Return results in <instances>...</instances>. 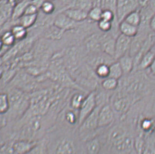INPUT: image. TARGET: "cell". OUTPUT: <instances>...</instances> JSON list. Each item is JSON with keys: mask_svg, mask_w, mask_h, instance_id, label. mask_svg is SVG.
<instances>
[{"mask_svg": "<svg viewBox=\"0 0 155 154\" xmlns=\"http://www.w3.org/2000/svg\"><path fill=\"white\" fill-rule=\"evenodd\" d=\"M45 137L48 154H84V143L78 134L77 129L54 125Z\"/></svg>", "mask_w": 155, "mask_h": 154, "instance_id": "cell-1", "label": "cell"}, {"mask_svg": "<svg viewBox=\"0 0 155 154\" xmlns=\"http://www.w3.org/2000/svg\"><path fill=\"white\" fill-rule=\"evenodd\" d=\"M6 93L10 102L8 112L6 114L7 124H14L22 118L28 110L30 96L19 88H11Z\"/></svg>", "mask_w": 155, "mask_h": 154, "instance_id": "cell-2", "label": "cell"}, {"mask_svg": "<svg viewBox=\"0 0 155 154\" xmlns=\"http://www.w3.org/2000/svg\"><path fill=\"white\" fill-rule=\"evenodd\" d=\"M137 102L130 94L121 91L111 95L109 104L115 114L116 119L121 120L125 118Z\"/></svg>", "mask_w": 155, "mask_h": 154, "instance_id": "cell-3", "label": "cell"}, {"mask_svg": "<svg viewBox=\"0 0 155 154\" xmlns=\"http://www.w3.org/2000/svg\"><path fill=\"white\" fill-rule=\"evenodd\" d=\"M143 0H117L116 19L119 23L124 21L128 14L140 8Z\"/></svg>", "mask_w": 155, "mask_h": 154, "instance_id": "cell-4", "label": "cell"}, {"mask_svg": "<svg viewBox=\"0 0 155 154\" xmlns=\"http://www.w3.org/2000/svg\"><path fill=\"white\" fill-rule=\"evenodd\" d=\"M115 114L109 104L100 108L98 113V129L104 131L111 127L117 120Z\"/></svg>", "mask_w": 155, "mask_h": 154, "instance_id": "cell-5", "label": "cell"}, {"mask_svg": "<svg viewBox=\"0 0 155 154\" xmlns=\"http://www.w3.org/2000/svg\"><path fill=\"white\" fill-rule=\"evenodd\" d=\"M97 107L95 91L87 94L79 112V125L94 111Z\"/></svg>", "mask_w": 155, "mask_h": 154, "instance_id": "cell-6", "label": "cell"}, {"mask_svg": "<svg viewBox=\"0 0 155 154\" xmlns=\"http://www.w3.org/2000/svg\"><path fill=\"white\" fill-rule=\"evenodd\" d=\"M132 38L120 34L115 39L114 59L117 61L129 53Z\"/></svg>", "mask_w": 155, "mask_h": 154, "instance_id": "cell-7", "label": "cell"}, {"mask_svg": "<svg viewBox=\"0 0 155 154\" xmlns=\"http://www.w3.org/2000/svg\"><path fill=\"white\" fill-rule=\"evenodd\" d=\"M77 22H75L62 11L56 13L53 25L64 32L74 30L77 27Z\"/></svg>", "mask_w": 155, "mask_h": 154, "instance_id": "cell-8", "label": "cell"}, {"mask_svg": "<svg viewBox=\"0 0 155 154\" xmlns=\"http://www.w3.org/2000/svg\"><path fill=\"white\" fill-rule=\"evenodd\" d=\"M38 141L17 140L11 141L13 154H27L33 148Z\"/></svg>", "mask_w": 155, "mask_h": 154, "instance_id": "cell-9", "label": "cell"}, {"mask_svg": "<svg viewBox=\"0 0 155 154\" xmlns=\"http://www.w3.org/2000/svg\"><path fill=\"white\" fill-rule=\"evenodd\" d=\"M62 12L66 14L73 21L77 23H81L87 19V11L79 9L67 8L64 9Z\"/></svg>", "mask_w": 155, "mask_h": 154, "instance_id": "cell-10", "label": "cell"}, {"mask_svg": "<svg viewBox=\"0 0 155 154\" xmlns=\"http://www.w3.org/2000/svg\"><path fill=\"white\" fill-rule=\"evenodd\" d=\"M84 143V154H100L102 146V140L99 136Z\"/></svg>", "mask_w": 155, "mask_h": 154, "instance_id": "cell-11", "label": "cell"}, {"mask_svg": "<svg viewBox=\"0 0 155 154\" xmlns=\"http://www.w3.org/2000/svg\"><path fill=\"white\" fill-rule=\"evenodd\" d=\"M117 61L119 62L120 64L124 75L130 74L134 69V59L129 55V53L123 56Z\"/></svg>", "mask_w": 155, "mask_h": 154, "instance_id": "cell-12", "label": "cell"}, {"mask_svg": "<svg viewBox=\"0 0 155 154\" xmlns=\"http://www.w3.org/2000/svg\"><path fill=\"white\" fill-rule=\"evenodd\" d=\"M119 30L120 34L132 38L137 35L139 31L138 27L130 25L124 20L120 22Z\"/></svg>", "mask_w": 155, "mask_h": 154, "instance_id": "cell-13", "label": "cell"}, {"mask_svg": "<svg viewBox=\"0 0 155 154\" xmlns=\"http://www.w3.org/2000/svg\"><path fill=\"white\" fill-rule=\"evenodd\" d=\"M87 95L82 93H75L69 98L67 105L75 110L79 111Z\"/></svg>", "mask_w": 155, "mask_h": 154, "instance_id": "cell-14", "label": "cell"}, {"mask_svg": "<svg viewBox=\"0 0 155 154\" xmlns=\"http://www.w3.org/2000/svg\"><path fill=\"white\" fill-rule=\"evenodd\" d=\"M10 30L13 34L17 41H23L28 38V29L20 24H16L13 25Z\"/></svg>", "mask_w": 155, "mask_h": 154, "instance_id": "cell-15", "label": "cell"}, {"mask_svg": "<svg viewBox=\"0 0 155 154\" xmlns=\"http://www.w3.org/2000/svg\"><path fill=\"white\" fill-rule=\"evenodd\" d=\"M92 7L93 3L92 0H73L69 5L64 9L67 8L79 9L88 12Z\"/></svg>", "mask_w": 155, "mask_h": 154, "instance_id": "cell-16", "label": "cell"}, {"mask_svg": "<svg viewBox=\"0 0 155 154\" xmlns=\"http://www.w3.org/2000/svg\"><path fill=\"white\" fill-rule=\"evenodd\" d=\"M38 14H24L17 20V23L27 28L28 30L30 29L36 24L38 18Z\"/></svg>", "mask_w": 155, "mask_h": 154, "instance_id": "cell-17", "label": "cell"}, {"mask_svg": "<svg viewBox=\"0 0 155 154\" xmlns=\"http://www.w3.org/2000/svg\"><path fill=\"white\" fill-rule=\"evenodd\" d=\"M30 2L26 1H19L13 8L12 20L17 21L25 14V10L28 5Z\"/></svg>", "mask_w": 155, "mask_h": 154, "instance_id": "cell-18", "label": "cell"}, {"mask_svg": "<svg viewBox=\"0 0 155 154\" xmlns=\"http://www.w3.org/2000/svg\"><path fill=\"white\" fill-rule=\"evenodd\" d=\"M155 58V53L150 50L142 57L137 68L140 70L149 69Z\"/></svg>", "mask_w": 155, "mask_h": 154, "instance_id": "cell-19", "label": "cell"}, {"mask_svg": "<svg viewBox=\"0 0 155 154\" xmlns=\"http://www.w3.org/2000/svg\"><path fill=\"white\" fill-rule=\"evenodd\" d=\"M27 154H48L47 140L45 136L39 140L33 148Z\"/></svg>", "mask_w": 155, "mask_h": 154, "instance_id": "cell-20", "label": "cell"}, {"mask_svg": "<svg viewBox=\"0 0 155 154\" xmlns=\"http://www.w3.org/2000/svg\"><path fill=\"white\" fill-rule=\"evenodd\" d=\"M124 72L119 62L115 61L109 65V77L119 80L124 76Z\"/></svg>", "mask_w": 155, "mask_h": 154, "instance_id": "cell-21", "label": "cell"}, {"mask_svg": "<svg viewBox=\"0 0 155 154\" xmlns=\"http://www.w3.org/2000/svg\"><path fill=\"white\" fill-rule=\"evenodd\" d=\"M119 85V80L110 77L103 79L101 83V87L103 89L107 91H115L118 88Z\"/></svg>", "mask_w": 155, "mask_h": 154, "instance_id": "cell-22", "label": "cell"}, {"mask_svg": "<svg viewBox=\"0 0 155 154\" xmlns=\"http://www.w3.org/2000/svg\"><path fill=\"white\" fill-rule=\"evenodd\" d=\"M103 9L101 7L94 6L88 11L87 19L92 22H98L102 19Z\"/></svg>", "mask_w": 155, "mask_h": 154, "instance_id": "cell-23", "label": "cell"}, {"mask_svg": "<svg viewBox=\"0 0 155 154\" xmlns=\"http://www.w3.org/2000/svg\"><path fill=\"white\" fill-rule=\"evenodd\" d=\"M40 11L47 15H52L56 14L57 12V7L55 2L45 1L41 8Z\"/></svg>", "mask_w": 155, "mask_h": 154, "instance_id": "cell-24", "label": "cell"}, {"mask_svg": "<svg viewBox=\"0 0 155 154\" xmlns=\"http://www.w3.org/2000/svg\"><path fill=\"white\" fill-rule=\"evenodd\" d=\"M10 107L8 95L6 92H0V114H6Z\"/></svg>", "mask_w": 155, "mask_h": 154, "instance_id": "cell-25", "label": "cell"}, {"mask_svg": "<svg viewBox=\"0 0 155 154\" xmlns=\"http://www.w3.org/2000/svg\"><path fill=\"white\" fill-rule=\"evenodd\" d=\"M139 9L128 14L127 16L125 18L124 21L128 22L130 25L139 27L141 22V16Z\"/></svg>", "mask_w": 155, "mask_h": 154, "instance_id": "cell-26", "label": "cell"}, {"mask_svg": "<svg viewBox=\"0 0 155 154\" xmlns=\"http://www.w3.org/2000/svg\"><path fill=\"white\" fill-rule=\"evenodd\" d=\"M0 36L2 39L3 45L5 47L11 48L13 47L17 42L13 34L10 30L4 32L0 34Z\"/></svg>", "mask_w": 155, "mask_h": 154, "instance_id": "cell-27", "label": "cell"}, {"mask_svg": "<svg viewBox=\"0 0 155 154\" xmlns=\"http://www.w3.org/2000/svg\"><path fill=\"white\" fill-rule=\"evenodd\" d=\"M95 74L97 77L104 79L109 77V65L107 64H101L95 68Z\"/></svg>", "mask_w": 155, "mask_h": 154, "instance_id": "cell-28", "label": "cell"}, {"mask_svg": "<svg viewBox=\"0 0 155 154\" xmlns=\"http://www.w3.org/2000/svg\"><path fill=\"white\" fill-rule=\"evenodd\" d=\"M140 114L144 116L155 118V97L147 103L146 106L144 108V110Z\"/></svg>", "mask_w": 155, "mask_h": 154, "instance_id": "cell-29", "label": "cell"}, {"mask_svg": "<svg viewBox=\"0 0 155 154\" xmlns=\"http://www.w3.org/2000/svg\"><path fill=\"white\" fill-rule=\"evenodd\" d=\"M97 28L103 33L110 32L113 28V22L101 19L97 23Z\"/></svg>", "mask_w": 155, "mask_h": 154, "instance_id": "cell-30", "label": "cell"}, {"mask_svg": "<svg viewBox=\"0 0 155 154\" xmlns=\"http://www.w3.org/2000/svg\"><path fill=\"white\" fill-rule=\"evenodd\" d=\"M102 19L110 22H118L116 19V14L110 9H103Z\"/></svg>", "mask_w": 155, "mask_h": 154, "instance_id": "cell-31", "label": "cell"}, {"mask_svg": "<svg viewBox=\"0 0 155 154\" xmlns=\"http://www.w3.org/2000/svg\"><path fill=\"white\" fill-rule=\"evenodd\" d=\"M117 1V0H102L101 7L103 9H110L116 14Z\"/></svg>", "mask_w": 155, "mask_h": 154, "instance_id": "cell-32", "label": "cell"}, {"mask_svg": "<svg viewBox=\"0 0 155 154\" xmlns=\"http://www.w3.org/2000/svg\"><path fill=\"white\" fill-rule=\"evenodd\" d=\"M39 12V10L38 9L32 5V3H30L28 5L26 8L24 14L34 15V14H38Z\"/></svg>", "mask_w": 155, "mask_h": 154, "instance_id": "cell-33", "label": "cell"}, {"mask_svg": "<svg viewBox=\"0 0 155 154\" xmlns=\"http://www.w3.org/2000/svg\"><path fill=\"white\" fill-rule=\"evenodd\" d=\"M8 124V120L6 114H0V130L3 129Z\"/></svg>", "mask_w": 155, "mask_h": 154, "instance_id": "cell-34", "label": "cell"}, {"mask_svg": "<svg viewBox=\"0 0 155 154\" xmlns=\"http://www.w3.org/2000/svg\"><path fill=\"white\" fill-rule=\"evenodd\" d=\"M58 5L60 6L61 5L60 11H61L62 9H64L65 7H66L67 6H68L69 4L71 3V2L73 0H58Z\"/></svg>", "mask_w": 155, "mask_h": 154, "instance_id": "cell-35", "label": "cell"}, {"mask_svg": "<svg viewBox=\"0 0 155 154\" xmlns=\"http://www.w3.org/2000/svg\"><path fill=\"white\" fill-rule=\"evenodd\" d=\"M149 28L152 33L155 34V14L152 16L149 22Z\"/></svg>", "mask_w": 155, "mask_h": 154, "instance_id": "cell-36", "label": "cell"}, {"mask_svg": "<svg viewBox=\"0 0 155 154\" xmlns=\"http://www.w3.org/2000/svg\"><path fill=\"white\" fill-rule=\"evenodd\" d=\"M45 1V0H33L30 3H32L34 6L36 7L40 11L42 5H43V3H44Z\"/></svg>", "mask_w": 155, "mask_h": 154, "instance_id": "cell-37", "label": "cell"}, {"mask_svg": "<svg viewBox=\"0 0 155 154\" xmlns=\"http://www.w3.org/2000/svg\"><path fill=\"white\" fill-rule=\"evenodd\" d=\"M7 140H6L5 135L3 134V132L2 130H0V146L5 145V144L7 143Z\"/></svg>", "mask_w": 155, "mask_h": 154, "instance_id": "cell-38", "label": "cell"}, {"mask_svg": "<svg viewBox=\"0 0 155 154\" xmlns=\"http://www.w3.org/2000/svg\"><path fill=\"white\" fill-rule=\"evenodd\" d=\"M145 3L155 12V0H144Z\"/></svg>", "mask_w": 155, "mask_h": 154, "instance_id": "cell-39", "label": "cell"}, {"mask_svg": "<svg viewBox=\"0 0 155 154\" xmlns=\"http://www.w3.org/2000/svg\"><path fill=\"white\" fill-rule=\"evenodd\" d=\"M150 70V72H151V74L155 76V58L154 61H153L152 63L149 68Z\"/></svg>", "mask_w": 155, "mask_h": 154, "instance_id": "cell-40", "label": "cell"}, {"mask_svg": "<svg viewBox=\"0 0 155 154\" xmlns=\"http://www.w3.org/2000/svg\"><path fill=\"white\" fill-rule=\"evenodd\" d=\"M7 1L11 5L14 6L19 1V0H7Z\"/></svg>", "mask_w": 155, "mask_h": 154, "instance_id": "cell-41", "label": "cell"}, {"mask_svg": "<svg viewBox=\"0 0 155 154\" xmlns=\"http://www.w3.org/2000/svg\"><path fill=\"white\" fill-rule=\"evenodd\" d=\"M3 47V43H2V39H1V36H0V50L2 49Z\"/></svg>", "mask_w": 155, "mask_h": 154, "instance_id": "cell-42", "label": "cell"}, {"mask_svg": "<svg viewBox=\"0 0 155 154\" xmlns=\"http://www.w3.org/2000/svg\"><path fill=\"white\" fill-rule=\"evenodd\" d=\"M32 1H33V0H19V1H26V2H31Z\"/></svg>", "mask_w": 155, "mask_h": 154, "instance_id": "cell-43", "label": "cell"}, {"mask_svg": "<svg viewBox=\"0 0 155 154\" xmlns=\"http://www.w3.org/2000/svg\"><path fill=\"white\" fill-rule=\"evenodd\" d=\"M45 1H53V2H54V1H55L56 0H45Z\"/></svg>", "mask_w": 155, "mask_h": 154, "instance_id": "cell-44", "label": "cell"}, {"mask_svg": "<svg viewBox=\"0 0 155 154\" xmlns=\"http://www.w3.org/2000/svg\"></svg>", "mask_w": 155, "mask_h": 154, "instance_id": "cell-45", "label": "cell"}]
</instances>
